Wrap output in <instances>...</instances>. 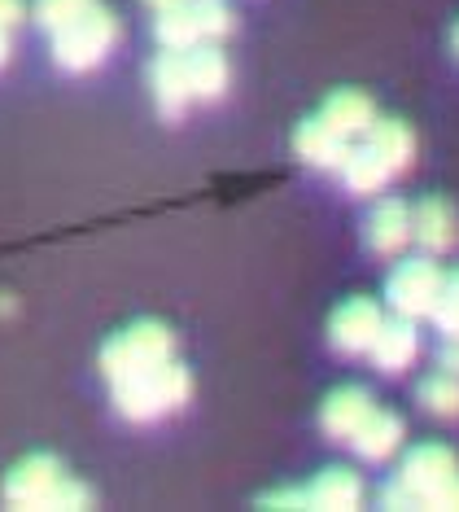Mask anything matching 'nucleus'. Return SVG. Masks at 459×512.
I'll return each instance as SVG.
<instances>
[{
	"mask_svg": "<svg viewBox=\"0 0 459 512\" xmlns=\"http://www.w3.org/2000/svg\"><path fill=\"white\" fill-rule=\"evenodd\" d=\"M22 18H27V9H22V0H0V27H5V31H14Z\"/></svg>",
	"mask_w": 459,
	"mask_h": 512,
	"instance_id": "25",
	"label": "nucleus"
},
{
	"mask_svg": "<svg viewBox=\"0 0 459 512\" xmlns=\"http://www.w3.org/2000/svg\"><path fill=\"white\" fill-rule=\"evenodd\" d=\"M293 149H298V158L306 167H320V171H341V162L350 158V149L355 141H346V136H337L333 127H328L320 114L315 119H306L298 127V136H293Z\"/></svg>",
	"mask_w": 459,
	"mask_h": 512,
	"instance_id": "13",
	"label": "nucleus"
},
{
	"mask_svg": "<svg viewBox=\"0 0 459 512\" xmlns=\"http://www.w3.org/2000/svg\"><path fill=\"white\" fill-rule=\"evenodd\" d=\"M381 324H385V316L372 298H350V302H341L333 311V320H328V342H333V351H341V355H368Z\"/></svg>",
	"mask_w": 459,
	"mask_h": 512,
	"instance_id": "8",
	"label": "nucleus"
},
{
	"mask_svg": "<svg viewBox=\"0 0 459 512\" xmlns=\"http://www.w3.org/2000/svg\"><path fill=\"white\" fill-rule=\"evenodd\" d=\"M153 14H162V9H175V5H188V0H145Z\"/></svg>",
	"mask_w": 459,
	"mask_h": 512,
	"instance_id": "27",
	"label": "nucleus"
},
{
	"mask_svg": "<svg viewBox=\"0 0 459 512\" xmlns=\"http://www.w3.org/2000/svg\"><path fill=\"white\" fill-rule=\"evenodd\" d=\"M416 399L420 407H425L429 416H438V421H455L459 416V377L455 372H429L425 381H420V390H416Z\"/></svg>",
	"mask_w": 459,
	"mask_h": 512,
	"instance_id": "21",
	"label": "nucleus"
},
{
	"mask_svg": "<svg viewBox=\"0 0 459 512\" xmlns=\"http://www.w3.org/2000/svg\"><path fill=\"white\" fill-rule=\"evenodd\" d=\"M149 92H153V106L167 114V119H180V114L193 106L184 49H162L158 57H153V66H149Z\"/></svg>",
	"mask_w": 459,
	"mask_h": 512,
	"instance_id": "9",
	"label": "nucleus"
},
{
	"mask_svg": "<svg viewBox=\"0 0 459 512\" xmlns=\"http://www.w3.org/2000/svg\"><path fill=\"white\" fill-rule=\"evenodd\" d=\"M403 434H407V425H403V416L398 412H385V407H372L368 416H363V425L350 434V447H355V456L359 460H390L398 447H403Z\"/></svg>",
	"mask_w": 459,
	"mask_h": 512,
	"instance_id": "12",
	"label": "nucleus"
},
{
	"mask_svg": "<svg viewBox=\"0 0 459 512\" xmlns=\"http://www.w3.org/2000/svg\"><path fill=\"white\" fill-rule=\"evenodd\" d=\"M114 44H119V18H114L105 5H92L84 18H75L62 31H53V62L70 75H84L110 57Z\"/></svg>",
	"mask_w": 459,
	"mask_h": 512,
	"instance_id": "5",
	"label": "nucleus"
},
{
	"mask_svg": "<svg viewBox=\"0 0 459 512\" xmlns=\"http://www.w3.org/2000/svg\"><path fill=\"white\" fill-rule=\"evenodd\" d=\"M446 337H459V267L451 276H446V285H442V298H438V307H433V316H429Z\"/></svg>",
	"mask_w": 459,
	"mask_h": 512,
	"instance_id": "23",
	"label": "nucleus"
},
{
	"mask_svg": "<svg viewBox=\"0 0 459 512\" xmlns=\"http://www.w3.org/2000/svg\"><path fill=\"white\" fill-rule=\"evenodd\" d=\"M232 31L228 0H188V5L162 9L153 18V36L162 49H193V44H215Z\"/></svg>",
	"mask_w": 459,
	"mask_h": 512,
	"instance_id": "6",
	"label": "nucleus"
},
{
	"mask_svg": "<svg viewBox=\"0 0 459 512\" xmlns=\"http://www.w3.org/2000/svg\"><path fill=\"white\" fill-rule=\"evenodd\" d=\"M372 394L368 390H359V386H341L333 390L324 399L320 407V425H324V434L328 438H337V442H350V434L363 425V416L372 412Z\"/></svg>",
	"mask_w": 459,
	"mask_h": 512,
	"instance_id": "16",
	"label": "nucleus"
},
{
	"mask_svg": "<svg viewBox=\"0 0 459 512\" xmlns=\"http://www.w3.org/2000/svg\"><path fill=\"white\" fill-rule=\"evenodd\" d=\"M92 5H97V0H35V22L53 36V31L70 27L75 18H84Z\"/></svg>",
	"mask_w": 459,
	"mask_h": 512,
	"instance_id": "22",
	"label": "nucleus"
},
{
	"mask_svg": "<svg viewBox=\"0 0 459 512\" xmlns=\"http://www.w3.org/2000/svg\"><path fill=\"white\" fill-rule=\"evenodd\" d=\"M455 53H459V27H455Z\"/></svg>",
	"mask_w": 459,
	"mask_h": 512,
	"instance_id": "29",
	"label": "nucleus"
},
{
	"mask_svg": "<svg viewBox=\"0 0 459 512\" xmlns=\"http://www.w3.org/2000/svg\"><path fill=\"white\" fill-rule=\"evenodd\" d=\"M311 491V508H333V512H350L363 504V495H368V486H363L359 473L341 469V464H333V469H320L315 473V482L306 486Z\"/></svg>",
	"mask_w": 459,
	"mask_h": 512,
	"instance_id": "18",
	"label": "nucleus"
},
{
	"mask_svg": "<svg viewBox=\"0 0 459 512\" xmlns=\"http://www.w3.org/2000/svg\"><path fill=\"white\" fill-rule=\"evenodd\" d=\"M381 508H459V460L442 442H420L381 486Z\"/></svg>",
	"mask_w": 459,
	"mask_h": 512,
	"instance_id": "1",
	"label": "nucleus"
},
{
	"mask_svg": "<svg viewBox=\"0 0 459 512\" xmlns=\"http://www.w3.org/2000/svg\"><path fill=\"white\" fill-rule=\"evenodd\" d=\"M184 62H188V88H193V101H219L223 88H228V57H223L219 44H193L184 49Z\"/></svg>",
	"mask_w": 459,
	"mask_h": 512,
	"instance_id": "15",
	"label": "nucleus"
},
{
	"mask_svg": "<svg viewBox=\"0 0 459 512\" xmlns=\"http://www.w3.org/2000/svg\"><path fill=\"white\" fill-rule=\"evenodd\" d=\"M263 508H311V491L306 486H285V491H272L258 499Z\"/></svg>",
	"mask_w": 459,
	"mask_h": 512,
	"instance_id": "24",
	"label": "nucleus"
},
{
	"mask_svg": "<svg viewBox=\"0 0 459 512\" xmlns=\"http://www.w3.org/2000/svg\"><path fill=\"white\" fill-rule=\"evenodd\" d=\"M411 228H416V241L425 246V254H446L459 246V215L451 202L442 197H425L420 206H411Z\"/></svg>",
	"mask_w": 459,
	"mask_h": 512,
	"instance_id": "11",
	"label": "nucleus"
},
{
	"mask_svg": "<svg viewBox=\"0 0 459 512\" xmlns=\"http://www.w3.org/2000/svg\"><path fill=\"white\" fill-rule=\"evenodd\" d=\"M193 399V377H188L184 364H153L136 377H127L114 386V412L132 425H149V421H162V416L180 412V407Z\"/></svg>",
	"mask_w": 459,
	"mask_h": 512,
	"instance_id": "2",
	"label": "nucleus"
},
{
	"mask_svg": "<svg viewBox=\"0 0 459 512\" xmlns=\"http://www.w3.org/2000/svg\"><path fill=\"white\" fill-rule=\"evenodd\" d=\"M363 241L376 254H398L407 250V241H416V228H411V206L403 197H381L372 206L368 224H363Z\"/></svg>",
	"mask_w": 459,
	"mask_h": 512,
	"instance_id": "10",
	"label": "nucleus"
},
{
	"mask_svg": "<svg viewBox=\"0 0 459 512\" xmlns=\"http://www.w3.org/2000/svg\"><path fill=\"white\" fill-rule=\"evenodd\" d=\"M438 368H446V372H455L459 377V337H446V346L438 355Z\"/></svg>",
	"mask_w": 459,
	"mask_h": 512,
	"instance_id": "26",
	"label": "nucleus"
},
{
	"mask_svg": "<svg viewBox=\"0 0 459 512\" xmlns=\"http://www.w3.org/2000/svg\"><path fill=\"white\" fill-rule=\"evenodd\" d=\"M320 119L333 127L337 136H346V141H363L368 127L376 123V106H372V97H363V92L341 88V92H333V97L324 101Z\"/></svg>",
	"mask_w": 459,
	"mask_h": 512,
	"instance_id": "17",
	"label": "nucleus"
},
{
	"mask_svg": "<svg viewBox=\"0 0 459 512\" xmlns=\"http://www.w3.org/2000/svg\"><path fill=\"white\" fill-rule=\"evenodd\" d=\"M5 504L9 508H92V491L79 477L66 473L53 456H27L5 477Z\"/></svg>",
	"mask_w": 459,
	"mask_h": 512,
	"instance_id": "3",
	"label": "nucleus"
},
{
	"mask_svg": "<svg viewBox=\"0 0 459 512\" xmlns=\"http://www.w3.org/2000/svg\"><path fill=\"white\" fill-rule=\"evenodd\" d=\"M167 359H175V333L153 320H140L101 346V372L110 386H119V381L136 377V372H145L153 364H167Z\"/></svg>",
	"mask_w": 459,
	"mask_h": 512,
	"instance_id": "4",
	"label": "nucleus"
},
{
	"mask_svg": "<svg viewBox=\"0 0 459 512\" xmlns=\"http://www.w3.org/2000/svg\"><path fill=\"white\" fill-rule=\"evenodd\" d=\"M372 364L381 368V372H403L411 368V359L420 355V333H416V320H407V316H394V320H385L381 324V333H376V342H372Z\"/></svg>",
	"mask_w": 459,
	"mask_h": 512,
	"instance_id": "14",
	"label": "nucleus"
},
{
	"mask_svg": "<svg viewBox=\"0 0 459 512\" xmlns=\"http://www.w3.org/2000/svg\"><path fill=\"white\" fill-rule=\"evenodd\" d=\"M442 285H446V272L433 263V254H420V259H403L390 272L385 298H390L394 316L425 320V316H433V307H438Z\"/></svg>",
	"mask_w": 459,
	"mask_h": 512,
	"instance_id": "7",
	"label": "nucleus"
},
{
	"mask_svg": "<svg viewBox=\"0 0 459 512\" xmlns=\"http://www.w3.org/2000/svg\"><path fill=\"white\" fill-rule=\"evenodd\" d=\"M341 180H346V189L350 193H381L385 184H390L394 176V167L385 162L368 141H355V149H350V158L341 162V171H337Z\"/></svg>",
	"mask_w": 459,
	"mask_h": 512,
	"instance_id": "19",
	"label": "nucleus"
},
{
	"mask_svg": "<svg viewBox=\"0 0 459 512\" xmlns=\"http://www.w3.org/2000/svg\"><path fill=\"white\" fill-rule=\"evenodd\" d=\"M5 62H9V31L0 27V66H5Z\"/></svg>",
	"mask_w": 459,
	"mask_h": 512,
	"instance_id": "28",
	"label": "nucleus"
},
{
	"mask_svg": "<svg viewBox=\"0 0 459 512\" xmlns=\"http://www.w3.org/2000/svg\"><path fill=\"white\" fill-rule=\"evenodd\" d=\"M376 154H381L385 162H390L394 171H407L411 167V154H416V136L407 132V123H398V119H376L368 127V136H363Z\"/></svg>",
	"mask_w": 459,
	"mask_h": 512,
	"instance_id": "20",
	"label": "nucleus"
}]
</instances>
